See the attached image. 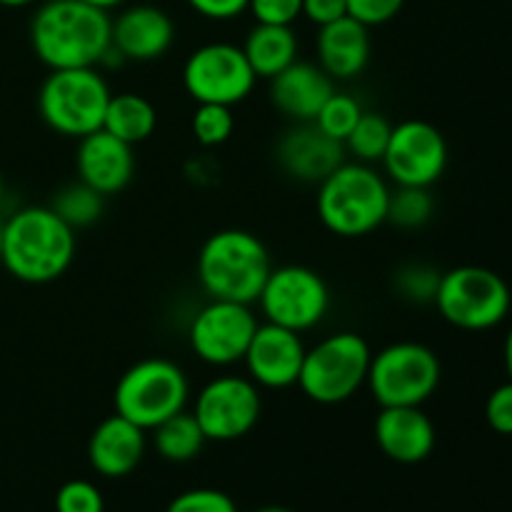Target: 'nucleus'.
<instances>
[{
    "mask_svg": "<svg viewBox=\"0 0 512 512\" xmlns=\"http://www.w3.org/2000/svg\"><path fill=\"white\" fill-rule=\"evenodd\" d=\"M370 360L373 350L363 335L350 330L328 335L305 348L298 388L313 403L340 405L365 388Z\"/></svg>",
    "mask_w": 512,
    "mask_h": 512,
    "instance_id": "5",
    "label": "nucleus"
},
{
    "mask_svg": "<svg viewBox=\"0 0 512 512\" xmlns=\"http://www.w3.org/2000/svg\"><path fill=\"white\" fill-rule=\"evenodd\" d=\"M503 360H505V370H508V378L512 380V328L508 330V335H505Z\"/></svg>",
    "mask_w": 512,
    "mask_h": 512,
    "instance_id": "39",
    "label": "nucleus"
},
{
    "mask_svg": "<svg viewBox=\"0 0 512 512\" xmlns=\"http://www.w3.org/2000/svg\"><path fill=\"white\" fill-rule=\"evenodd\" d=\"M110 43L120 63H153L173 48L175 23L158 5H128L113 18Z\"/></svg>",
    "mask_w": 512,
    "mask_h": 512,
    "instance_id": "16",
    "label": "nucleus"
},
{
    "mask_svg": "<svg viewBox=\"0 0 512 512\" xmlns=\"http://www.w3.org/2000/svg\"><path fill=\"white\" fill-rule=\"evenodd\" d=\"M440 270H435L428 263H403L393 273L395 293L408 303H433L435 293L440 285Z\"/></svg>",
    "mask_w": 512,
    "mask_h": 512,
    "instance_id": "30",
    "label": "nucleus"
},
{
    "mask_svg": "<svg viewBox=\"0 0 512 512\" xmlns=\"http://www.w3.org/2000/svg\"><path fill=\"white\" fill-rule=\"evenodd\" d=\"M158 128V110L145 95L140 93H118L110 95L108 110H105L103 130L115 135L128 145H138L148 140Z\"/></svg>",
    "mask_w": 512,
    "mask_h": 512,
    "instance_id": "24",
    "label": "nucleus"
},
{
    "mask_svg": "<svg viewBox=\"0 0 512 512\" xmlns=\"http://www.w3.org/2000/svg\"><path fill=\"white\" fill-rule=\"evenodd\" d=\"M113 18L83 0H45L30 20L35 58L50 70L98 68L110 48Z\"/></svg>",
    "mask_w": 512,
    "mask_h": 512,
    "instance_id": "1",
    "label": "nucleus"
},
{
    "mask_svg": "<svg viewBox=\"0 0 512 512\" xmlns=\"http://www.w3.org/2000/svg\"><path fill=\"white\" fill-rule=\"evenodd\" d=\"M75 170L80 183L90 185L103 198L120 193L128 188L135 175L133 145L123 143L103 128L95 130L78 140Z\"/></svg>",
    "mask_w": 512,
    "mask_h": 512,
    "instance_id": "17",
    "label": "nucleus"
},
{
    "mask_svg": "<svg viewBox=\"0 0 512 512\" xmlns=\"http://www.w3.org/2000/svg\"><path fill=\"white\" fill-rule=\"evenodd\" d=\"M333 93L335 80L320 65L305 60H295L270 78V103L295 123H313Z\"/></svg>",
    "mask_w": 512,
    "mask_h": 512,
    "instance_id": "20",
    "label": "nucleus"
},
{
    "mask_svg": "<svg viewBox=\"0 0 512 512\" xmlns=\"http://www.w3.org/2000/svg\"><path fill=\"white\" fill-rule=\"evenodd\" d=\"M75 250V230L50 205H28L3 220L0 263L20 283H53L73 265Z\"/></svg>",
    "mask_w": 512,
    "mask_h": 512,
    "instance_id": "2",
    "label": "nucleus"
},
{
    "mask_svg": "<svg viewBox=\"0 0 512 512\" xmlns=\"http://www.w3.org/2000/svg\"><path fill=\"white\" fill-rule=\"evenodd\" d=\"M368 30V25L358 23L350 15L318 28L315 50H318L320 68L333 80L358 78L370 63Z\"/></svg>",
    "mask_w": 512,
    "mask_h": 512,
    "instance_id": "22",
    "label": "nucleus"
},
{
    "mask_svg": "<svg viewBox=\"0 0 512 512\" xmlns=\"http://www.w3.org/2000/svg\"><path fill=\"white\" fill-rule=\"evenodd\" d=\"M83 3H88V5H95V8H100V10H115V8H120V5H125L128 3V0H83Z\"/></svg>",
    "mask_w": 512,
    "mask_h": 512,
    "instance_id": "40",
    "label": "nucleus"
},
{
    "mask_svg": "<svg viewBox=\"0 0 512 512\" xmlns=\"http://www.w3.org/2000/svg\"><path fill=\"white\" fill-rule=\"evenodd\" d=\"M198 280L213 300L253 305L273 263L263 240L250 230H218L198 253Z\"/></svg>",
    "mask_w": 512,
    "mask_h": 512,
    "instance_id": "4",
    "label": "nucleus"
},
{
    "mask_svg": "<svg viewBox=\"0 0 512 512\" xmlns=\"http://www.w3.org/2000/svg\"><path fill=\"white\" fill-rule=\"evenodd\" d=\"M200 18L215 20V23H225V20H235L243 13H248L250 0H185Z\"/></svg>",
    "mask_w": 512,
    "mask_h": 512,
    "instance_id": "37",
    "label": "nucleus"
},
{
    "mask_svg": "<svg viewBox=\"0 0 512 512\" xmlns=\"http://www.w3.org/2000/svg\"><path fill=\"white\" fill-rule=\"evenodd\" d=\"M55 512H105L103 493L90 480H68L55 493Z\"/></svg>",
    "mask_w": 512,
    "mask_h": 512,
    "instance_id": "32",
    "label": "nucleus"
},
{
    "mask_svg": "<svg viewBox=\"0 0 512 512\" xmlns=\"http://www.w3.org/2000/svg\"><path fill=\"white\" fill-rule=\"evenodd\" d=\"M240 48H243L255 78L270 80L298 60L300 45L293 25L255 23Z\"/></svg>",
    "mask_w": 512,
    "mask_h": 512,
    "instance_id": "23",
    "label": "nucleus"
},
{
    "mask_svg": "<svg viewBox=\"0 0 512 512\" xmlns=\"http://www.w3.org/2000/svg\"><path fill=\"white\" fill-rule=\"evenodd\" d=\"M348 15V0H303V18L313 25L335 23Z\"/></svg>",
    "mask_w": 512,
    "mask_h": 512,
    "instance_id": "38",
    "label": "nucleus"
},
{
    "mask_svg": "<svg viewBox=\"0 0 512 512\" xmlns=\"http://www.w3.org/2000/svg\"><path fill=\"white\" fill-rule=\"evenodd\" d=\"M145 455V430L125 420L123 415H110L100 420L88 440V460L103 478H125L140 465Z\"/></svg>",
    "mask_w": 512,
    "mask_h": 512,
    "instance_id": "21",
    "label": "nucleus"
},
{
    "mask_svg": "<svg viewBox=\"0 0 512 512\" xmlns=\"http://www.w3.org/2000/svg\"><path fill=\"white\" fill-rule=\"evenodd\" d=\"M255 73L243 48L233 43H205L183 65V88L195 103H243L255 88Z\"/></svg>",
    "mask_w": 512,
    "mask_h": 512,
    "instance_id": "11",
    "label": "nucleus"
},
{
    "mask_svg": "<svg viewBox=\"0 0 512 512\" xmlns=\"http://www.w3.org/2000/svg\"><path fill=\"white\" fill-rule=\"evenodd\" d=\"M255 303L265 323L305 333L323 323L328 315L330 288L315 270L305 265H280L270 270Z\"/></svg>",
    "mask_w": 512,
    "mask_h": 512,
    "instance_id": "10",
    "label": "nucleus"
},
{
    "mask_svg": "<svg viewBox=\"0 0 512 512\" xmlns=\"http://www.w3.org/2000/svg\"><path fill=\"white\" fill-rule=\"evenodd\" d=\"M390 185L373 165L343 163L318 183L315 210L338 238H365L388 218Z\"/></svg>",
    "mask_w": 512,
    "mask_h": 512,
    "instance_id": "3",
    "label": "nucleus"
},
{
    "mask_svg": "<svg viewBox=\"0 0 512 512\" xmlns=\"http://www.w3.org/2000/svg\"><path fill=\"white\" fill-rule=\"evenodd\" d=\"M3 193H5V183H3V175H0V200H3Z\"/></svg>",
    "mask_w": 512,
    "mask_h": 512,
    "instance_id": "43",
    "label": "nucleus"
},
{
    "mask_svg": "<svg viewBox=\"0 0 512 512\" xmlns=\"http://www.w3.org/2000/svg\"><path fill=\"white\" fill-rule=\"evenodd\" d=\"M485 420L498 435H512V380L498 385L485 400Z\"/></svg>",
    "mask_w": 512,
    "mask_h": 512,
    "instance_id": "36",
    "label": "nucleus"
},
{
    "mask_svg": "<svg viewBox=\"0 0 512 512\" xmlns=\"http://www.w3.org/2000/svg\"><path fill=\"white\" fill-rule=\"evenodd\" d=\"M305 345L300 333L273 323H260L245 350V370L258 388L288 390L298 385Z\"/></svg>",
    "mask_w": 512,
    "mask_h": 512,
    "instance_id": "15",
    "label": "nucleus"
},
{
    "mask_svg": "<svg viewBox=\"0 0 512 512\" xmlns=\"http://www.w3.org/2000/svg\"><path fill=\"white\" fill-rule=\"evenodd\" d=\"M190 128H193V138L203 148H218V145L228 143L235 130L233 108L215 103H198Z\"/></svg>",
    "mask_w": 512,
    "mask_h": 512,
    "instance_id": "31",
    "label": "nucleus"
},
{
    "mask_svg": "<svg viewBox=\"0 0 512 512\" xmlns=\"http://www.w3.org/2000/svg\"><path fill=\"white\" fill-rule=\"evenodd\" d=\"M435 200L430 188H410V185H398L390 190L388 200V218L385 223L395 225L398 230H418L433 218Z\"/></svg>",
    "mask_w": 512,
    "mask_h": 512,
    "instance_id": "28",
    "label": "nucleus"
},
{
    "mask_svg": "<svg viewBox=\"0 0 512 512\" xmlns=\"http://www.w3.org/2000/svg\"><path fill=\"white\" fill-rule=\"evenodd\" d=\"M405 0H348V15L368 28L390 23L403 10Z\"/></svg>",
    "mask_w": 512,
    "mask_h": 512,
    "instance_id": "35",
    "label": "nucleus"
},
{
    "mask_svg": "<svg viewBox=\"0 0 512 512\" xmlns=\"http://www.w3.org/2000/svg\"><path fill=\"white\" fill-rule=\"evenodd\" d=\"M248 13L255 23L293 25L303 15V0H250Z\"/></svg>",
    "mask_w": 512,
    "mask_h": 512,
    "instance_id": "34",
    "label": "nucleus"
},
{
    "mask_svg": "<svg viewBox=\"0 0 512 512\" xmlns=\"http://www.w3.org/2000/svg\"><path fill=\"white\" fill-rule=\"evenodd\" d=\"M30 3H35V0H0V5H5V8H25Z\"/></svg>",
    "mask_w": 512,
    "mask_h": 512,
    "instance_id": "41",
    "label": "nucleus"
},
{
    "mask_svg": "<svg viewBox=\"0 0 512 512\" xmlns=\"http://www.w3.org/2000/svg\"><path fill=\"white\" fill-rule=\"evenodd\" d=\"M110 88L98 68L50 70L38 90V113L63 138H85L103 128Z\"/></svg>",
    "mask_w": 512,
    "mask_h": 512,
    "instance_id": "6",
    "label": "nucleus"
},
{
    "mask_svg": "<svg viewBox=\"0 0 512 512\" xmlns=\"http://www.w3.org/2000/svg\"><path fill=\"white\" fill-rule=\"evenodd\" d=\"M383 170L395 185L430 188L448 168V140L428 120H403L393 125Z\"/></svg>",
    "mask_w": 512,
    "mask_h": 512,
    "instance_id": "13",
    "label": "nucleus"
},
{
    "mask_svg": "<svg viewBox=\"0 0 512 512\" xmlns=\"http://www.w3.org/2000/svg\"><path fill=\"white\" fill-rule=\"evenodd\" d=\"M275 158L285 175L300 183H320L345 163V148L313 123H298L278 140Z\"/></svg>",
    "mask_w": 512,
    "mask_h": 512,
    "instance_id": "18",
    "label": "nucleus"
},
{
    "mask_svg": "<svg viewBox=\"0 0 512 512\" xmlns=\"http://www.w3.org/2000/svg\"><path fill=\"white\" fill-rule=\"evenodd\" d=\"M360 115H363V105H360L353 95H345L335 90V93L325 100L320 113L315 115L313 125L318 130H323L328 138L338 140V143H345V138H348L350 130L355 128Z\"/></svg>",
    "mask_w": 512,
    "mask_h": 512,
    "instance_id": "29",
    "label": "nucleus"
},
{
    "mask_svg": "<svg viewBox=\"0 0 512 512\" xmlns=\"http://www.w3.org/2000/svg\"><path fill=\"white\" fill-rule=\"evenodd\" d=\"M440 378L443 368L435 350L413 340H400L373 355L365 388L380 408H423L438 390Z\"/></svg>",
    "mask_w": 512,
    "mask_h": 512,
    "instance_id": "9",
    "label": "nucleus"
},
{
    "mask_svg": "<svg viewBox=\"0 0 512 512\" xmlns=\"http://www.w3.org/2000/svg\"><path fill=\"white\" fill-rule=\"evenodd\" d=\"M258 512H290L288 508H278V505H268V508H260Z\"/></svg>",
    "mask_w": 512,
    "mask_h": 512,
    "instance_id": "42",
    "label": "nucleus"
},
{
    "mask_svg": "<svg viewBox=\"0 0 512 512\" xmlns=\"http://www.w3.org/2000/svg\"><path fill=\"white\" fill-rule=\"evenodd\" d=\"M258 325L250 305L210 298V303L203 305L190 323V348L203 363L213 368H230L243 363Z\"/></svg>",
    "mask_w": 512,
    "mask_h": 512,
    "instance_id": "14",
    "label": "nucleus"
},
{
    "mask_svg": "<svg viewBox=\"0 0 512 512\" xmlns=\"http://www.w3.org/2000/svg\"><path fill=\"white\" fill-rule=\"evenodd\" d=\"M373 435L378 448L390 460L403 465L423 463L435 450V425L420 405L380 408Z\"/></svg>",
    "mask_w": 512,
    "mask_h": 512,
    "instance_id": "19",
    "label": "nucleus"
},
{
    "mask_svg": "<svg viewBox=\"0 0 512 512\" xmlns=\"http://www.w3.org/2000/svg\"><path fill=\"white\" fill-rule=\"evenodd\" d=\"M390 133H393V123H390L385 115L373 113V110H363L360 120L355 123V128L350 130V135L345 138L343 148L348 153H353V158L358 163L373 165L380 163L388 150Z\"/></svg>",
    "mask_w": 512,
    "mask_h": 512,
    "instance_id": "26",
    "label": "nucleus"
},
{
    "mask_svg": "<svg viewBox=\"0 0 512 512\" xmlns=\"http://www.w3.org/2000/svg\"><path fill=\"white\" fill-rule=\"evenodd\" d=\"M433 303L453 328L483 333L498 328L508 318L512 295L508 283L495 270L460 265L440 275Z\"/></svg>",
    "mask_w": 512,
    "mask_h": 512,
    "instance_id": "8",
    "label": "nucleus"
},
{
    "mask_svg": "<svg viewBox=\"0 0 512 512\" xmlns=\"http://www.w3.org/2000/svg\"><path fill=\"white\" fill-rule=\"evenodd\" d=\"M105 198L100 193H95L90 185L85 183H70L65 188H60L55 193L53 205L50 208L65 220L73 230L90 228L93 223H98L100 215H103Z\"/></svg>",
    "mask_w": 512,
    "mask_h": 512,
    "instance_id": "27",
    "label": "nucleus"
},
{
    "mask_svg": "<svg viewBox=\"0 0 512 512\" xmlns=\"http://www.w3.org/2000/svg\"><path fill=\"white\" fill-rule=\"evenodd\" d=\"M263 413L260 388L248 375H218L195 395L193 415L205 440L233 443L258 425Z\"/></svg>",
    "mask_w": 512,
    "mask_h": 512,
    "instance_id": "12",
    "label": "nucleus"
},
{
    "mask_svg": "<svg viewBox=\"0 0 512 512\" xmlns=\"http://www.w3.org/2000/svg\"><path fill=\"white\" fill-rule=\"evenodd\" d=\"M188 398V375L165 358L138 360L120 375L113 390L115 413L143 430H153L170 415L185 410Z\"/></svg>",
    "mask_w": 512,
    "mask_h": 512,
    "instance_id": "7",
    "label": "nucleus"
},
{
    "mask_svg": "<svg viewBox=\"0 0 512 512\" xmlns=\"http://www.w3.org/2000/svg\"><path fill=\"white\" fill-rule=\"evenodd\" d=\"M205 443L208 440H205L198 420L188 410L170 415L168 420L153 428L155 450L168 463H190L193 458H198Z\"/></svg>",
    "mask_w": 512,
    "mask_h": 512,
    "instance_id": "25",
    "label": "nucleus"
},
{
    "mask_svg": "<svg viewBox=\"0 0 512 512\" xmlns=\"http://www.w3.org/2000/svg\"><path fill=\"white\" fill-rule=\"evenodd\" d=\"M165 512H238V505L223 490L195 488L175 495Z\"/></svg>",
    "mask_w": 512,
    "mask_h": 512,
    "instance_id": "33",
    "label": "nucleus"
},
{
    "mask_svg": "<svg viewBox=\"0 0 512 512\" xmlns=\"http://www.w3.org/2000/svg\"><path fill=\"white\" fill-rule=\"evenodd\" d=\"M0 250H3V220H0Z\"/></svg>",
    "mask_w": 512,
    "mask_h": 512,
    "instance_id": "44",
    "label": "nucleus"
}]
</instances>
